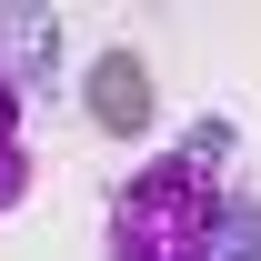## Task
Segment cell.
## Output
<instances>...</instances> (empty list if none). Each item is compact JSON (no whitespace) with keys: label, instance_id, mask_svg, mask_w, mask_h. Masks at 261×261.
Returning a JSON list of instances; mask_svg holds the SVG:
<instances>
[{"label":"cell","instance_id":"6da1fadb","mask_svg":"<svg viewBox=\"0 0 261 261\" xmlns=\"http://www.w3.org/2000/svg\"><path fill=\"white\" fill-rule=\"evenodd\" d=\"M111 261H261V201L221 130L161 151L111 201Z\"/></svg>","mask_w":261,"mask_h":261},{"label":"cell","instance_id":"7a4b0ae2","mask_svg":"<svg viewBox=\"0 0 261 261\" xmlns=\"http://www.w3.org/2000/svg\"><path fill=\"white\" fill-rule=\"evenodd\" d=\"M20 181H31V151H20V100H10V81H0V211L20 201Z\"/></svg>","mask_w":261,"mask_h":261}]
</instances>
